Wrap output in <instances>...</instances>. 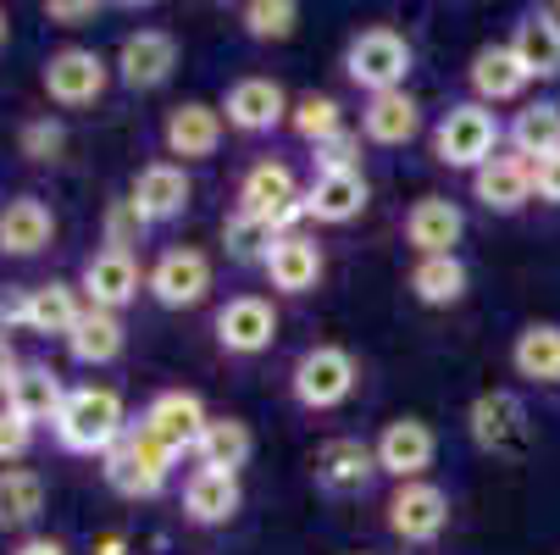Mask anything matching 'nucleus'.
<instances>
[{"mask_svg":"<svg viewBox=\"0 0 560 555\" xmlns=\"http://www.w3.org/2000/svg\"><path fill=\"white\" fill-rule=\"evenodd\" d=\"M366 200H372V189L361 173H316L305 189V217L339 228V222H355L366 211Z\"/></svg>","mask_w":560,"mask_h":555,"instance_id":"25","label":"nucleus"},{"mask_svg":"<svg viewBox=\"0 0 560 555\" xmlns=\"http://www.w3.org/2000/svg\"><path fill=\"white\" fill-rule=\"evenodd\" d=\"M217 345L228 350V356H261V350H272V339H278V311H272V300H261V294H233L222 311H217Z\"/></svg>","mask_w":560,"mask_h":555,"instance_id":"11","label":"nucleus"},{"mask_svg":"<svg viewBox=\"0 0 560 555\" xmlns=\"http://www.w3.org/2000/svg\"><path fill=\"white\" fill-rule=\"evenodd\" d=\"M460 233H466V211L444 195H422L406 211V240H411L417 256H455Z\"/></svg>","mask_w":560,"mask_h":555,"instance_id":"18","label":"nucleus"},{"mask_svg":"<svg viewBox=\"0 0 560 555\" xmlns=\"http://www.w3.org/2000/svg\"><path fill=\"white\" fill-rule=\"evenodd\" d=\"M549 12H555V18H560V7H549Z\"/></svg>","mask_w":560,"mask_h":555,"instance_id":"50","label":"nucleus"},{"mask_svg":"<svg viewBox=\"0 0 560 555\" xmlns=\"http://www.w3.org/2000/svg\"><path fill=\"white\" fill-rule=\"evenodd\" d=\"M7 34H12V23H7V12H0V45H7Z\"/></svg>","mask_w":560,"mask_h":555,"instance_id":"49","label":"nucleus"},{"mask_svg":"<svg viewBox=\"0 0 560 555\" xmlns=\"http://www.w3.org/2000/svg\"><path fill=\"white\" fill-rule=\"evenodd\" d=\"M250 450H256L250 423H238V417H211L206 433H200V444H195V461H200V472H228V478H238V466L250 461Z\"/></svg>","mask_w":560,"mask_h":555,"instance_id":"30","label":"nucleus"},{"mask_svg":"<svg viewBox=\"0 0 560 555\" xmlns=\"http://www.w3.org/2000/svg\"><path fill=\"white\" fill-rule=\"evenodd\" d=\"M272 240H278V233H272L267 222L245 217V211H233V217L222 222V245H228V256H238V262H261V256L272 251Z\"/></svg>","mask_w":560,"mask_h":555,"instance_id":"39","label":"nucleus"},{"mask_svg":"<svg viewBox=\"0 0 560 555\" xmlns=\"http://www.w3.org/2000/svg\"><path fill=\"white\" fill-rule=\"evenodd\" d=\"M45 18L61 23V28H84V23L101 18V7H95V0H45Z\"/></svg>","mask_w":560,"mask_h":555,"instance_id":"43","label":"nucleus"},{"mask_svg":"<svg viewBox=\"0 0 560 555\" xmlns=\"http://www.w3.org/2000/svg\"><path fill=\"white\" fill-rule=\"evenodd\" d=\"M45 511V478L28 466H0V528H28Z\"/></svg>","mask_w":560,"mask_h":555,"instance_id":"36","label":"nucleus"},{"mask_svg":"<svg viewBox=\"0 0 560 555\" xmlns=\"http://www.w3.org/2000/svg\"><path fill=\"white\" fill-rule=\"evenodd\" d=\"M28 444H34V428L23 417H12V412H0V461L28 455Z\"/></svg>","mask_w":560,"mask_h":555,"instance_id":"44","label":"nucleus"},{"mask_svg":"<svg viewBox=\"0 0 560 555\" xmlns=\"http://www.w3.org/2000/svg\"><path fill=\"white\" fill-rule=\"evenodd\" d=\"M238 23H245L250 39H294L300 7H294V0H250V7L238 12Z\"/></svg>","mask_w":560,"mask_h":555,"instance_id":"38","label":"nucleus"},{"mask_svg":"<svg viewBox=\"0 0 560 555\" xmlns=\"http://www.w3.org/2000/svg\"><path fill=\"white\" fill-rule=\"evenodd\" d=\"M106 84H112V67H106L101 50L67 45V50H56V56L45 61V95H50L56 106H67V112L95 106V101L106 95Z\"/></svg>","mask_w":560,"mask_h":555,"instance_id":"7","label":"nucleus"},{"mask_svg":"<svg viewBox=\"0 0 560 555\" xmlns=\"http://www.w3.org/2000/svg\"><path fill=\"white\" fill-rule=\"evenodd\" d=\"M128 345V328H122V316L117 311H95L84 305V316H78V328L67 334V356L78 367H112Z\"/></svg>","mask_w":560,"mask_h":555,"instance_id":"27","label":"nucleus"},{"mask_svg":"<svg viewBox=\"0 0 560 555\" xmlns=\"http://www.w3.org/2000/svg\"><path fill=\"white\" fill-rule=\"evenodd\" d=\"M466 433L477 450H516L527 439V406H522V394L511 389H489V394H477L471 412H466Z\"/></svg>","mask_w":560,"mask_h":555,"instance_id":"14","label":"nucleus"},{"mask_svg":"<svg viewBox=\"0 0 560 555\" xmlns=\"http://www.w3.org/2000/svg\"><path fill=\"white\" fill-rule=\"evenodd\" d=\"M355 378H361V367H355V356L345 345H311L294 361L289 389H294V401L305 412H334V406H345L355 394Z\"/></svg>","mask_w":560,"mask_h":555,"instance_id":"5","label":"nucleus"},{"mask_svg":"<svg viewBox=\"0 0 560 555\" xmlns=\"http://www.w3.org/2000/svg\"><path fill=\"white\" fill-rule=\"evenodd\" d=\"M61 406H67V389H61V378H56L50 367H39V361L18 367V378L7 383V412H12V417H23L28 428H39V423H50V428H56Z\"/></svg>","mask_w":560,"mask_h":555,"instance_id":"22","label":"nucleus"},{"mask_svg":"<svg viewBox=\"0 0 560 555\" xmlns=\"http://www.w3.org/2000/svg\"><path fill=\"white\" fill-rule=\"evenodd\" d=\"M128 433V412H122V394L106 383H84V389H67V406L56 417V444L72 455H106L117 439Z\"/></svg>","mask_w":560,"mask_h":555,"instance_id":"1","label":"nucleus"},{"mask_svg":"<svg viewBox=\"0 0 560 555\" xmlns=\"http://www.w3.org/2000/svg\"><path fill=\"white\" fill-rule=\"evenodd\" d=\"M150 222L139 217V206L133 200H117L112 211H106V251H128V245H139V233H144Z\"/></svg>","mask_w":560,"mask_h":555,"instance_id":"42","label":"nucleus"},{"mask_svg":"<svg viewBox=\"0 0 560 555\" xmlns=\"http://www.w3.org/2000/svg\"><path fill=\"white\" fill-rule=\"evenodd\" d=\"M372 455H377V472H388V478H399V484H417L439 455V439L422 417H394V423H383Z\"/></svg>","mask_w":560,"mask_h":555,"instance_id":"9","label":"nucleus"},{"mask_svg":"<svg viewBox=\"0 0 560 555\" xmlns=\"http://www.w3.org/2000/svg\"><path fill=\"white\" fill-rule=\"evenodd\" d=\"M323 245L311 240V233H278L272 240V251L261 256V273H267V284L272 289H283V294H311L316 284H323Z\"/></svg>","mask_w":560,"mask_h":555,"instance_id":"17","label":"nucleus"},{"mask_svg":"<svg viewBox=\"0 0 560 555\" xmlns=\"http://www.w3.org/2000/svg\"><path fill=\"white\" fill-rule=\"evenodd\" d=\"M50 240H56V217L39 195H18L0 211V251L7 256H39Z\"/></svg>","mask_w":560,"mask_h":555,"instance_id":"28","label":"nucleus"},{"mask_svg":"<svg viewBox=\"0 0 560 555\" xmlns=\"http://www.w3.org/2000/svg\"><path fill=\"white\" fill-rule=\"evenodd\" d=\"M18 367H23V361H18V350H12V339H7V334H0V394H7V383L18 378Z\"/></svg>","mask_w":560,"mask_h":555,"instance_id":"46","label":"nucleus"},{"mask_svg":"<svg viewBox=\"0 0 560 555\" xmlns=\"http://www.w3.org/2000/svg\"><path fill=\"white\" fill-rule=\"evenodd\" d=\"M78 316H84V305H78V289L72 284H39V289H28V300H23V328L28 334H56V339H67L72 328H78Z\"/></svg>","mask_w":560,"mask_h":555,"instance_id":"31","label":"nucleus"},{"mask_svg":"<svg viewBox=\"0 0 560 555\" xmlns=\"http://www.w3.org/2000/svg\"><path fill=\"white\" fill-rule=\"evenodd\" d=\"M450 528V495L428 478L417 484H399L388 495V533L406 539V544H433L439 533Z\"/></svg>","mask_w":560,"mask_h":555,"instance_id":"8","label":"nucleus"},{"mask_svg":"<svg viewBox=\"0 0 560 555\" xmlns=\"http://www.w3.org/2000/svg\"><path fill=\"white\" fill-rule=\"evenodd\" d=\"M533 195L549 200V206H560V150L544 155V162H533Z\"/></svg>","mask_w":560,"mask_h":555,"instance_id":"45","label":"nucleus"},{"mask_svg":"<svg viewBox=\"0 0 560 555\" xmlns=\"http://www.w3.org/2000/svg\"><path fill=\"white\" fill-rule=\"evenodd\" d=\"M122 550V539H101V555H117Z\"/></svg>","mask_w":560,"mask_h":555,"instance_id":"48","label":"nucleus"},{"mask_svg":"<svg viewBox=\"0 0 560 555\" xmlns=\"http://www.w3.org/2000/svg\"><path fill=\"white\" fill-rule=\"evenodd\" d=\"M311 478L323 495L345 500V495H366V484L377 478V455L361 439H328L323 450L311 455Z\"/></svg>","mask_w":560,"mask_h":555,"instance_id":"13","label":"nucleus"},{"mask_svg":"<svg viewBox=\"0 0 560 555\" xmlns=\"http://www.w3.org/2000/svg\"><path fill=\"white\" fill-rule=\"evenodd\" d=\"M411 294L422 305H460L466 300V262L460 256H417Z\"/></svg>","mask_w":560,"mask_h":555,"instance_id":"34","label":"nucleus"},{"mask_svg":"<svg viewBox=\"0 0 560 555\" xmlns=\"http://www.w3.org/2000/svg\"><path fill=\"white\" fill-rule=\"evenodd\" d=\"M471 195L500 217L522 211L533 200V162H522V155H494V162H483L471 173Z\"/></svg>","mask_w":560,"mask_h":555,"instance_id":"24","label":"nucleus"},{"mask_svg":"<svg viewBox=\"0 0 560 555\" xmlns=\"http://www.w3.org/2000/svg\"><path fill=\"white\" fill-rule=\"evenodd\" d=\"M361 134H366L372 144H383V150L411 144V139L422 134V106H417V95H411V90L366 95V106H361Z\"/></svg>","mask_w":560,"mask_h":555,"instance_id":"23","label":"nucleus"},{"mask_svg":"<svg viewBox=\"0 0 560 555\" xmlns=\"http://www.w3.org/2000/svg\"><path fill=\"white\" fill-rule=\"evenodd\" d=\"M345 72L350 84L366 90V95H388V90H406V72H411V39L377 23V28H361L350 45H345Z\"/></svg>","mask_w":560,"mask_h":555,"instance_id":"3","label":"nucleus"},{"mask_svg":"<svg viewBox=\"0 0 560 555\" xmlns=\"http://www.w3.org/2000/svg\"><path fill=\"white\" fill-rule=\"evenodd\" d=\"M238 211L267 222L272 233H294V222L305 217V189L294 184L283 162H256L245 184H238Z\"/></svg>","mask_w":560,"mask_h":555,"instance_id":"6","label":"nucleus"},{"mask_svg":"<svg viewBox=\"0 0 560 555\" xmlns=\"http://www.w3.org/2000/svg\"><path fill=\"white\" fill-rule=\"evenodd\" d=\"M471 90H477V106H500V101H516L533 78H527V67L516 61V50L511 45H483L471 56Z\"/></svg>","mask_w":560,"mask_h":555,"instance_id":"26","label":"nucleus"},{"mask_svg":"<svg viewBox=\"0 0 560 555\" xmlns=\"http://www.w3.org/2000/svg\"><path fill=\"white\" fill-rule=\"evenodd\" d=\"M78 289L95 311H122L133 294H139V262L128 251H95L78 273Z\"/></svg>","mask_w":560,"mask_h":555,"instance_id":"20","label":"nucleus"},{"mask_svg":"<svg viewBox=\"0 0 560 555\" xmlns=\"http://www.w3.org/2000/svg\"><path fill=\"white\" fill-rule=\"evenodd\" d=\"M18 150L28 155V162H56V155L67 150V128L56 123V117H28L23 128H18Z\"/></svg>","mask_w":560,"mask_h":555,"instance_id":"40","label":"nucleus"},{"mask_svg":"<svg viewBox=\"0 0 560 555\" xmlns=\"http://www.w3.org/2000/svg\"><path fill=\"white\" fill-rule=\"evenodd\" d=\"M511 150L522 155V162H544V155L560 150V106L555 101H538L527 112H516L511 123Z\"/></svg>","mask_w":560,"mask_h":555,"instance_id":"35","label":"nucleus"},{"mask_svg":"<svg viewBox=\"0 0 560 555\" xmlns=\"http://www.w3.org/2000/svg\"><path fill=\"white\" fill-rule=\"evenodd\" d=\"M494 150H500V123L489 106H477V101H460L439 117L433 128V155L444 167H460V173H477L483 162H494Z\"/></svg>","mask_w":560,"mask_h":555,"instance_id":"4","label":"nucleus"},{"mask_svg":"<svg viewBox=\"0 0 560 555\" xmlns=\"http://www.w3.org/2000/svg\"><path fill=\"white\" fill-rule=\"evenodd\" d=\"M206 401L195 389H162L155 401L144 406V417H139V428L150 433V439H162L173 455H184V450H195L200 444V433H206Z\"/></svg>","mask_w":560,"mask_h":555,"instance_id":"10","label":"nucleus"},{"mask_svg":"<svg viewBox=\"0 0 560 555\" xmlns=\"http://www.w3.org/2000/svg\"><path fill=\"white\" fill-rule=\"evenodd\" d=\"M511 50L527 67V78H560V18L555 12H527L511 34Z\"/></svg>","mask_w":560,"mask_h":555,"instance_id":"32","label":"nucleus"},{"mask_svg":"<svg viewBox=\"0 0 560 555\" xmlns=\"http://www.w3.org/2000/svg\"><path fill=\"white\" fill-rule=\"evenodd\" d=\"M12 555H67V550H61L56 539H23V544H18Z\"/></svg>","mask_w":560,"mask_h":555,"instance_id":"47","label":"nucleus"},{"mask_svg":"<svg viewBox=\"0 0 560 555\" xmlns=\"http://www.w3.org/2000/svg\"><path fill=\"white\" fill-rule=\"evenodd\" d=\"M289 95L278 78H238V84L222 95V123L238 134H272L278 123H289Z\"/></svg>","mask_w":560,"mask_h":555,"instance_id":"15","label":"nucleus"},{"mask_svg":"<svg viewBox=\"0 0 560 555\" xmlns=\"http://www.w3.org/2000/svg\"><path fill=\"white\" fill-rule=\"evenodd\" d=\"M162 144L167 155H184V162H206V155L222 150V112L206 101H184L167 112L162 123Z\"/></svg>","mask_w":560,"mask_h":555,"instance_id":"19","label":"nucleus"},{"mask_svg":"<svg viewBox=\"0 0 560 555\" xmlns=\"http://www.w3.org/2000/svg\"><path fill=\"white\" fill-rule=\"evenodd\" d=\"M178 72V39L167 28H133L117 50V78L128 90H162L167 78Z\"/></svg>","mask_w":560,"mask_h":555,"instance_id":"12","label":"nucleus"},{"mask_svg":"<svg viewBox=\"0 0 560 555\" xmlns=\"http://www.w3.org/2000/svg\"><path fill=\"white\" fill-rule=\"evenodd\" d=\"M289 128L316 150V144H328L334 134H345V106H339L334 95H316V90H311V95H300V101H294Z\"/></svg>","mask_w":560,"mask_h":555,"instance_id":"37","label":"nucleus"},{"mask_svg":"<svg viewBox=\"0 0 560 555\" xmlns=\"http://www.w3.org/2000/svg\"><path fill=\"white\" fill-rule=\"evenodd\" d=\"M144 289L162 300L167 311H189V305H200L211 294V262L200 251H189V245L162 251V262H155L150 278H144Z\"/></svg>","mask_w":560,"mask_h":555,"instance_id":"16","label":"nucleus"},{"mask_svg":"<svg viewBox=\"0 0 560 555\" xmlns=\"http://www.w3.org/2000/svg\"><path fill=\"white\" fill-rule=\"evenodd\" d=\"M316 173H361V134H334L328 144H316Z\"/></svg>","mask_w":560,"mask_h":555,"instance_id":"41","label":"nucleus"},{"mask_svg":"<svg viewBox=\"0 0 560 555\" xmlns=\"http://www.w3.org/2000/svg\"><path fill=\"white\" fill-rule=\"evenodd\" d=\"M511 367L527 383H560V323H527L511 345Z\"/></svg>","mask_w":560,"mask_h":555,"instance_id":"33","label":"nucleus"},{"mask_svg":"<svg viewBox=\"0 0 560 555\" xmlns=\"http://www.w3.org/2000/svg\"><path fill=\"white\" fill-rule=\"evenodd\" d=\"M238 506H245V489H238V478H228V472H195L184 484V517L195 528H222V522L238 517Z\"/></svg>","mask_w":560,"mask_h":555,"instance_id":"29","label":"nucleus"},{"mask_svg":"<svg viewBox=\"0 0 560 555\" xmlns=\"http://www.w3.org/2000/svg\"><path fill=\"white\" fill-rule=\"evenodd\" d=\"M106 466V484L122 495V500H155L167 489V478H173V466H178V455L162 444V439H150L139 423H128V433L101 455Z\"/></svg>","mask_w":560,"mask_h":555,"instance_id":"2","label":"nucleus"},{"mask_svg":"<svg viewBox=\"0 0 560 555\" xmlns=\"http://www.w3.org/2000/svg\"><path fill=\"white\" fill-rule=\"evenodd\" d=\"M189 195H195V184H189V173H184L178 162H150V167L133 178V195H128V200L139 206L144 222H173V217H184Z\"/></svg>","mask_w":560,"mask_h":555,"instance_id":"21","label":"nucleus"}]
</instances>
